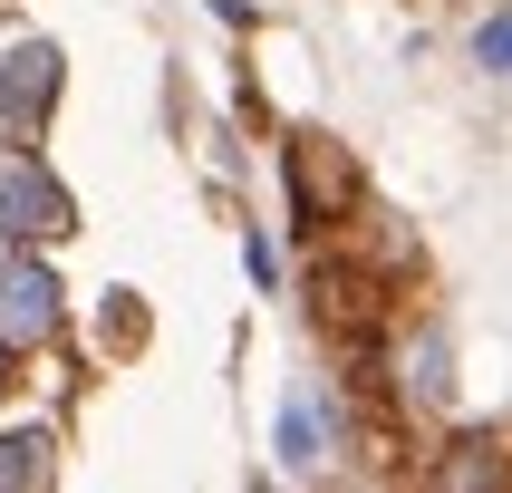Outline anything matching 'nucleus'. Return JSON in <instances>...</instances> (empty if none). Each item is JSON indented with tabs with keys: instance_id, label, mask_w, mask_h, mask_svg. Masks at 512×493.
<instances>
[{
	"instance_id": "f257e3e1",
	"label": "nucleus",
	"mask_w": 512,
	"mask_h": 493,
	"mask_svg": "<svg viewBox=\"0 0 512 493\" xmlns=\"http://www.w3.org/2000/svg\"><path fill=\"white\" fill-rule=\"evenodd\" d=\"M0 213H10V232H68V194H58L39 165H20V174H0Z\"/></svg>"
},
{
	"instance_id": "f03ea898",
	"label": "nucleus",
	"mask_w": 512,
	"mask_h": 493,
	"mask_svg": "<svg viewBox=\"0 0 512 493\" xmlns=\"http://www.w3.org/2000/svg\"><path fill=\"white\" fill-rule=\"evenodd\" d=\"M49 319H58L49 271H0V339H39Z\"/></svg>"
},
{
	"instance_id": "7ed1b4c3",
	"label": "nucleus",
	"mask_w": 512,
	"mask_h": 493,
	"mask_svg": "<svg viewBox=\"0 0 512 493\" xmlns=\"http://www.w3.org/2000/svg\"><path fill=\"white\" fill-rule=\"evenodd\" d=\"M49 87H58V58H49V49H20V58H10V78H0V107H20V97L39 107Z\"/></svg>"
}]
</instances>
